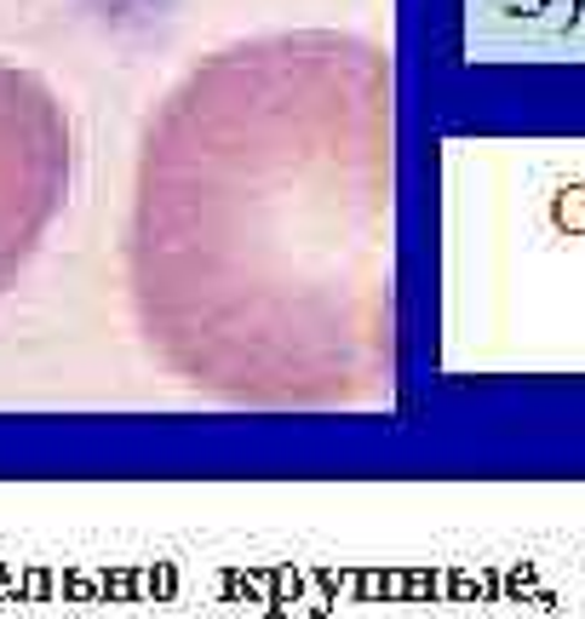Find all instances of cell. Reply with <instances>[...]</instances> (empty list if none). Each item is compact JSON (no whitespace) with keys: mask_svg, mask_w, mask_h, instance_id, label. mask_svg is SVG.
Returning a JSON list of instances; mask_svg holds the SVG:
<instances>
[{"mask_svg":"<svg viewBox=\"0 0 585 619\" xmlns=\"http://www.w3.org/2000/svg\"><path fill=\"white\" fill-rule=\"evenodd\" d=\"M391 75L339 34L219 52L161 103L132 201V298L195 385L333 402L385 333Z\"/></svg>","mask_w":585,"mask_h":619,"instance_id":"obj_1","label":"cell"},{"mask_svg":"<svg viewBox=\"0 0 585 619\" xmlns=\"http://www.w3.org/2000/svg\"><path fill=\"white\" fill-rule=\"evenodd\" d=\"M69 201V115L58 92L0 58V298Z\"/></svg>","mask_w":585,"mask_h":619,"instance_id":"obj_2","label":"cell"}]
</instances>
